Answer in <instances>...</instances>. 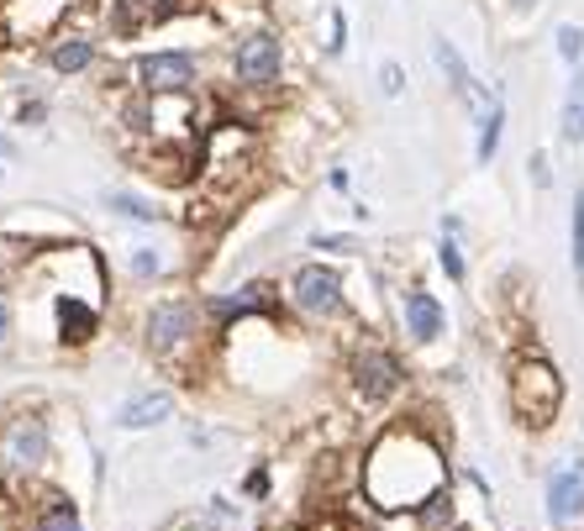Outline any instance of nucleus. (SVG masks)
<instances>
[{
  "instance_id": "nucleus-1",
  "label": "nucleus",
  "mask_w": 584,
  "mask_h": 531,
  "mask_svg": "<svg viewBox=\"0 0 584 531\" xmlns=\"http://www.w3.org/2000/svg\"><path fill=\"white\" fill-rule=\"evenodd\" d=\"M442 489H448V468H442V453L438 442L411 427V421H400V427H389L374 447H368L364 458V495L374 510H421L427 500H438Z\"/></svg>"
},
{
  "instance_id": "nucleus-2",
  "label": "nucleus",
  "mask_w": 584,
  "mask_h": 531,
  "mask_svg": "<svg viewBox=\"0 0 584 531\" xmlns=\"http://www.w3.org/2000/svg\"><path fill=\"white\" fill-rule=\"evenodd\" d=\"M559 400H563V379L548 358H521L511 368V411L527 427H548L559 416Z\"/></svg>"
},
{
  "instance_id": "nucleus-3",
  "label": "nucleus",
  "mask_w": 584,
  "mask_h": 531,
  "mask_svg": "<svg viewBox=\"0 0 584 531\" xmlns=\"http://www.w3.org/2000/svg\"><path fill=\"white\" fill-rule=\"evenodd\" d=\"M143 338H147V353H153V358L174 363L185 347H195V338H200V311H195L190 300H164V306L147 311Z\"/></svg>"
},
{
  "instance_id": "nucleus-4",
  "label": "nucleus",
  "mask_w": 584,
  "mask_h": 531,
  "mask_svg": "<svg viewBox=\"0 0 584 531\" xmlns=\"http://www.w3.org/2000/svg\"><path fill=\"white\" fill-rule=\"evenodd\" d=\"M48 421L43 416H16V421H5V432H0V468L5 474H16V479H32L43 463H48Z\"/></svg>"
},
{
  "instance_id": "nucleus-5",
  "label": "nucleus",
  "mask_w": 584,
  "mask_h": 531,
  "mask_svg": "<svg viewBox=\"0 0 584 531\" xmlns=\"http://www.w3.org/2000/svg\"><path fill=\"white\" fill-rule=\"evenodd\" d=\"M348 374H353V389H359L364 400H389V395L400 389V379H406L400 358H395V353H385V347H374V342L353 353Z\"/></svg>"
},
{
  "instance_id": "nucleus-6",
  "label": "nucleus",
  "mask_w": 584,
  "mask_h": 531,
  "mask_svg": "<svg viewBox=\"0 0 584 531\" xmlns=\"http://www.w3.org/2000/svg\"><path fill=\"white\" fill-rule=\"evenodd\" d=\"M290 300H295V311L317 316V321H321V316H338L342 311V279L332 274V268H321V264L295 268Z\"/></svg>"
},
{
  "instance_id": "nucleus-7",
  "label": "nucleus",
  "mask_w": 584,
  "mask_h": 531,
  "mask_svg": "<svg viewBox=\"0 0 584 531\" xmlns=\"http://www.w3.org/2000/svg\"><path fill=\"white\" fill-rule=\"evenodd\" d=\"M137 85H143V96H185L195 85V58L190 53H147L137 58Z\"/></svg>"
},
{
  "instance_id": "nucleus-8",
  "label": "nucleus",
  "mask_w": 584,
  "mask_h": 531,
  "mask_svg": "<svg viewBox=\"0 0 584 531\" xmlns=\"http://www.w3.org/2000/svg\"><path fill=\"white\" fill-rule=\"evenodd\" d=\"M53 316H58V342L64 347H85L100 332V300H90V295L58 290L53 295Z\"/></svg>"
},
{
  "instance_id": "nucleus-9",
  "label": "nucleus",
  "mask_w": 584,
  "mask_h": 531,
  "mask_svg": "<svg viewBox=\"0 0 584 531\" xmlns=\"http://www.w3.org/2000/svg\"><path fill=\"white\" fill-rule=\"evenodd\" d=\"M279 69H285V48H279V37L253 32V37H243V43H238V79H243V85L264 90V85H274V79H279Z\"/></svg>"
},
{
  "instance_id": "nucleus-10",
  "label": "nucleus",
  "mask_w": 584,
  "mask_h": 531,
  "mask_svg": "<svg viewBox=\"0 0 584 531\" xmlns=\"http://www.w3.org/2000/svg\"><path fill=\"white\" fill-rule=\"evenodd\" d=\"M69 5L74 0H5V37H37V32H53Z\"/></svg>"
},
{
  "instance_id": "nucleus-11",
  "label": "nucleus",
  "mask_w": 584,
  "mask_h": 531,
  "mask_svg": "<svg viewBox=\"0 0 584 531\" xmlns=\"http://www.w3.org/2000/svg\"><path fill=\"white\" fill-rule=\"evenodd\" d=\"M548 516L559 521V527H569L574 516H584V458H569L548 479Z\"/></svg>"
},
{
  "instance_id": "nucleus-12",
  "label": "nucleus",
  "mask_w": 584,
  "mask_h": 531,
  "mask_svg": "<svg viewBox=\"0 0 584 531\" xmlns=\"http://www.w3.org/2000/svg\"><path fill=\"white\" fill-rule=\"evenodd\" d=\"M174 416V395L169 389H143V395H132L117 421H122L126 432H143V427H158V421H169Z\"/></svg>"
},
{
  "instance_id": "nucleus-13",
  "label": "nucleus",
  "mask_w": 584,
  "mask_h": 531,
  "mask_svg": "<svg viewBox=\"0 0 584 531\" xmlns=\"http://www.w3.org/2000/svg\"><path fill=\"white\" fill-rule=\"evenodd\" d=\"M279 306V295H274V285H264V279H253V285H243V290H232V295H221L217 300V316L221 321H243V316H268Z\"/></svg>"
},
{
  "instance_id": "nucleus-14",
  "label": "nucleus",
  "mask_w": 584,
  "mask_h": 531,
  "mask_svg": "<svg viewBox=\"0 0 584 531\" xmlns=\"http://www.w3.org/2000/svg\"><path fill=\"white\" fill-rule=\"evenodd\" d=\"M442 306H438V295H427V290H411L406 295V332H411L416 342H432L442 338Z\"/></svg>"
},
{
  "instance_id": "nucleus-15",
  "label": "nucleus",
  "mask_w": 584,
  "mask_h": 531,
  "mask_svg": "<svg viewBox=\"0 0 584 531\" xmlns=\"http://www.w3.org/2000/svg\"><path fill=\"white\" fill-rule=\"evenodd\" d=\"M438 64H442V74H448V85H453V90H459L463 100H474V106H485V96H480V85H474V74L463 69V58H459V48H453V43H448V37H438Z\"/></svg>"
},
{
  "instance_id": "nucleus-16",
  "label": "nucleus",
  "mask_w": 584,
  "mask_h": 531,
  "mask_svg": "<svg viewBox=\"0 0 584 531\" xmlns=\"http://www.w3.org/2000/svg\"><path fill=\"white\" fill-rule=\"evenodd\" d=\"M48 58H53V69H58V74H79L90 58H96V43H90V37H79V32H69V37H58V43H53Z\"/></svg>"
},
{
  "instance_id": "nucleus-17",
  "label": "nucleus",
  "mask_w": 584,
  "mask_h": 531,
  "mask_svg": "<svg viewBox=\"0 0 584 531\" xmlns=\"http://www.w3.org/2000/svg\"><path fill=\"white\" fill-rule=\"evenodd\" d=\"M500 126H506V106H500V100H485V106H480V143H474V158H480V164L495 158V147H500Z\"/></svg>"
},
{
  "instance_id": "nucleus-18",
  "label": "nucleus",
  "mask_w": 584,
  "mask_h": 531,
  "mask_svg": "<svg viewBox=\"0 0 584 531\" xmlns=\"http://www.w3.org/2000/svg\"><path fill=\"white\" fill-rule=\"evenodd\" d=\"M32 531H79V510L64 500V495H48L43 506H37V521Z\"/></svg>"
},
{
  "instance_id": "nucleus-19",
  "label": "nucleus",
  "mask_w": 584,
  "mask_h": 531,
  "mask_svg": "<svg viewBox=\"0 0 584 531\" xmlns=\"http://www.w3.org/2000/svg\"><path fill=\"white\" fill-rule=\"evenodd\" d=\"M563 143H584V74H574L563 100Z\"/></svg>"
},
{
  "instance_id": "nucleus-20",
  "label": "nucleus",
  "mask_w": 584,
  "mask_h": 531,
  "mask_svg": "<svg viewBox=\"0 0 584 531\" xmlns=\"http://www.w3.org/2000/svg\"><path fill=\"white\" fill-rule=\"evenodd\" d=\"M111 211H122V217H132V221H158V217H164L153 200H143V195H126V190H111Z\"/></svg>"
},
{
  "instance_id": "nucleus-21",
  "label": "nucleus",
  "mask_w": 584,
  "mask_h": 531,
  "mask_svg": "<svg viewBox=\"0 0 584 531\" xmlns=\"http://www.w3.org/2000/svg\"><path fill=\"white\" fill-rule=\"evenodd\" d=\"M26 253H32V242H16V237H5V232H0V285H5V279H11V274H16V268H22V258Z\"/></svg>"
},
{
  "instance_id": "nucleus-22",
  "label": "nucleus",
  "mask_w": 584,
  "mask_h": 531,
  "mask_svg": "<svg viewBox=\"0 0 584 531\" xmlns=\"http://www.w3.org/2000/svg\"><path fill=\"white\" fill-rule=\"evenodd\" d=\"M453 232H459V226H448V237H442L438 258H442V268H448V279L459 285V279H463V253H459V242H453Z\"/></svg>"
},
{
  "instance_id": "nucleus-23",
  "label": "nucleus",
  "mask_w": 584,
  "mask_h": 531,
  "mask_svg": "<svg viewBox=\"0 0 584 531\" xmlns=\"http://www.w3.org/2000/svg\"><path fill=\"white\" fill-rule=\"evenodd\" d=\"M574 274L584 279V190L574 195Z\"/></svg>"
},
{
  "instance_id": "nucleus-24",
  "label": "nucleus",
  "mask_w": 584,
  "mask_h": 531,
  "mask_svg": "<svg viewBox=\"0 0 584 531\" xmlns=\"http://www.w3.org/2000/svg\"><path fill=\"white\" fill-rule=\"evenodd\" d=\"M559 53L569 58V64H580L584 58V32L580 26H559Z\"/></svg>"
},
{
  "instance_id": "nucleus-25",
  "label": "nucleus",
  "mask_w": 584,
  "mask_h": 531,
  "mask_svg": "<svg viewBox=\"0 0 584 531\" xmlns=\"http://www.w3.org/2000/svg\"><path fill=\"white\" fill-rule=\"evenodd\" d=\"M158 268H164V258H158L153 247H137V253H132V274H137V279H147V274H158Z\"/></svg>"
},
{
  "instance_id": "nucleus-26",
  "label": "nucleus",
  "mask_w": 584,
  "mask_h": 531,
  "mask_svg": "<svg viewBox=\"0 0 584 531\" xmlns=\"http://www.w3.org/2000/svg\"><path fill=\"white\" fill-rule=\"evenodd\" d=\"M379 90H385V96H400V90H406V69H400V64H385V69H379Z\"/></svg>"
},
{
  "instance_id": "nucleus-27",
  "label": "nucleus",
  "mask_w": 584,
  "mask_h": 531,
  "mask_svg": "<svg viewBox=\"0 0 584 531\" xmlns=\"http://www.w3.org/2000/svg\"><path fill=\"white\" fill-rule=\"evenodd\" d=\"M311 242H317V247H327V253H353V247H359V242H353V237H332V232H327V237H321V232H317V237H311Z\"/></svg>"
},
{
  "instance_id": "nucleus-28",
  "label": "nucleus",
  "mask_w": 584,
  "mask_h": 531,
  "mask_svg": "<svg viewBox=\"0 0 584 531\" xmlns=\"http://www.w3.org/2000/svg\"><path fill=\"white\" fill-rule=\"evenodd\" d=\"M342 43H348V22H342V11H332V43H327V53H342Z\"/></svg>"
},
{
  "instance_id": "nucleus-29",
  "label": "nucleus",
  "mask_w": 584,
  "mask_h": 531,
  "mask_svg": "<svg viewBox=\"0 0 584 531\" xmlns=\"http://www.w3.org/2000/svg\"><path fill=\"white\" fill-rule=\"evenodd\" d=\"M11 342V306H5V295H0V347Z\"/></svg>"
},
{
  "instance_id": "nucleus-30",
  "label": "nucleus",
  "mask_w": 584,
  "mask_h": 531,
  "mask_svg": "<svg viewBox=\"0 0 584 531\" xmlns=\"http://www.w3.org/2000/svg\"><path fill=\"white\" fill-rule=\"evenodd\" d=\"M532 179L537 185H548V158H542V153H532Z\"/></svg>"
},
{
  "instance_id": "nucleus-31",
  "label": "nucleus",
  "mask_w": 584,
  "mask_h": 531,
  "mask_svg": "<svg viewBox=\"0 0 584 531\" xmlns=\"http://www.w3.org/2000/svg\"><path fill=\"white\" fill-rule=\"evenodd\" d=\"M200 531H206V527H200Z\"/></svg>"
},
{
  "instance_id": "nucleus-32",
  "label": "nucleus",
  "mask_w": 584,
  "mask_h": 531,
  "mask_svg": "<svg viewBox=\"0 0 584 531\" xmlns=\"http://www.w3.org/2000/svg\"><path fill=\"white\" fill-rule=\"evenodd\" d=\"M459 531H463V527H459Z\"/></svg>"
}]
</instances>
